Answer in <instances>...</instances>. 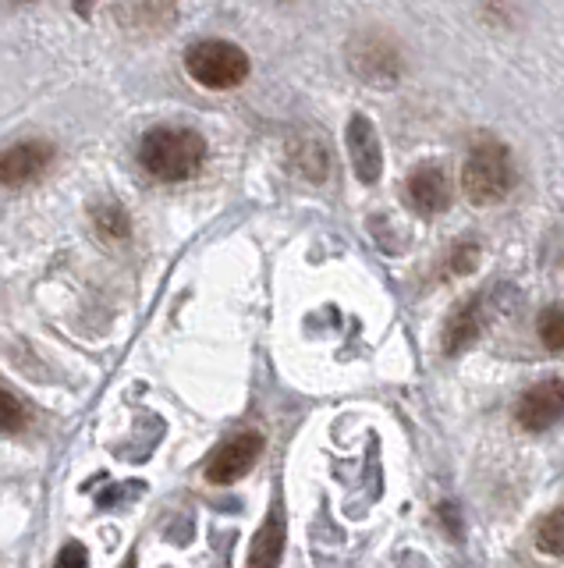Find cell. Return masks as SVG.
I'll return each mask as SVG.
<instances>
[{
	"label": "cell",
	"instance_id": "obj_1",
	"mask_svg": "<svg viewBox=\"0 0 564 568\" xmlns=\"http://www.w3.org/2000/svg\"><path fill=\"white\" fill-rule=\"evenodd\" d=\"M135 160L146 178L161 185H185L199 178L209 160V142L192 124H153L135 146Z\"/></svg>",
	"mask_w": 564,
	"mask_h": 568
},
{
	"label": "cell",
	"instance_id": "obj_2",
	"mask_svg": "<svg viewBox=\"0 0 564 568\" xmlns=\"http://www.w3.org/2000/svg\"><path fill=\"white\" fill-rule=\"evenodd\" d=\"M182 68L188 82H196L206 93H232L253 79L249 50L224 36H199L182 53Z\"/></svg>",
	"mask_w": 564,
	"mask_h": 568
},
{
	"label": "cell",
	"instance_id": "obj_3",
	"mask_svg": "<svg viewBox=\"0 0 564 568\" xmlns=\"http://www.w3.org/2000/svg\"><path fill=\"white\" fill-rule=\"evenodd\" d=\"M458 185H462L472 206H498L515 189V156H511V150L501 139L493 135L475 139L465 153Z\"/></svg>",
	"mask_w": 564,
	"mask_h": 568
},
{
	"label": "cell",
	"instance_id": "obj_4",
	"mask_svg": "<svg viewBox=\"0 0 564 568\" xmlns=\"http://www.w3.org/2000/svg\"><path fill=\"white\" fill-rule=\"evenodd\" d=\"M345 64L348 71L366 85H398L409 71V53L401 40L387 29H359L345 43Z\"/></svg>",
	"mask_w": 564,
	"mask_h": 568
},
{
	"label": "cell",
	"instance_id": "obj_5",
	"mask_svg": "<svg viewBox=\"0 0 564 568\" xmlns=\"http://www.w3.org/2000/svg\"><path fill=\"white\" fill-rule=\"evenodd\" d=\"M58 164V142L43 135H22L0 146V189H32L54 171Z\"/></svg>",
	"mask_w": 564,
	"mask_h": 568
},
{
	"label": "cell",
	"instance_id": "obj_6",
	"mask_svg": "<svg viewBox=\"0 0 564 568\" xmlns=\"http://www.w3.org/2000/svg\"><path fill=\"white\" fill-rule=\"evenodd\" d=\"M564 419V381L546 377L529 384L515 402V423L525 434H546Z\"/></svg>",
	"mask_w": 564,
	"mask_h": 568
},
{
	"label": "cell",
	"instance_id": "obj_7",
	"mask_svg": "<svg viewBox=\"0 0 564 568\" xmlns=\"http://www.w3.org/2000/svg\"><path fill=\"white\" fill-rule=\"evenodd\" d=\"M345 146H348V160L351 171L362 185H377L383 178V142L380 132L369 114L356 111L345 124Z\"/></svg>",
	"mask_w": 564,
	"mask_h": 568
},
{
	"label": "cell",
	"instance_id": "obj_8",
	"mask_svg": "<svg viewBox=\"0 0 564 568\" xmlns=\"http://www.w3.org/2000/svg\"><path fill=\"white\" fill-rule=\"evenodd\" d=\"M114 22L121 32L153 40L164 36L178 22V0H114Z\"/></svg>",
	"mask_w": 564,
	"mask_h": 568
},
{
	"label": "cell",
	"instance_id": "obj_9",
	"mask_svg": "<svg viewBox=\"0 0 564 568\" xmlns=\"http://www.w3.org/2000/svg\"><path fill=\"white\" fill-rule=\"evenodd\" d=\"M404 200L419 213V217H440L448 213L451 200H454V185L451 174L440 164H419L404 178Z\"/></svg>",
	"mask_w": 564,
	"mask_h": 568
},
{
	"label": "cell",
	"instance_id": "obj_10",
	"mask_svg": "<svg viewBox=\"0 0 564 568\" xmlns=\"http://www.w3.org/2000/svg\"><path fill=\"white\" fill-rule=\"evenodd\" d=\"M263 455V434H235V437H227L221 448L209 455L206 462V479L209 484H235V479H242L245 473H249L256 462Z\"/></svg>",
	"mask_w": 564,
	"mask_h": 568
},
{
	"label": "cell",
	"instance_id": "obj_11",
	"mask_svg": "<svg viewBox=\"0 0 564 568\" xmlns=\"http://www.w3.org/2000/svg\"><path fill=\"white\" fill-rule=\"evenodd\" d=\"M486 324H490V298L483 292L462 298L451 310L448 324H444V337H440L444 355H462L465 348H472L483 337Z\"/></svg>",
	"mask_w": 564,
	"mask_h": 568
},
{
	"label": "cell",
	"instance_id": "obj_12",
	"mask_svg": "<svg viewBox=\"0 0 564 568\" xmlns=\"http://www.w3.org/2000/svg\"><path fill=\"white\" fill-rule=\"evenodd\" d=\"M280 555H285V515H280V508H274L256 532L245 568H277Z\"/></svg>",
	"mask_w": 564,
	"mask_h": 568
},
{
	"label": "cell",
	"instance_id": "obj_13",
	"mask_svg": "<svg viewBox=\"0 0 564 568\" xmlns=\"http://www.w3.org/2000/svg\"><path fill=\"white\" fill-rule=\"evenodd\" d=\"M291 160H295V171L306 178V182H327L330 174V150L324 146L320 139H302L298 146L291 150Z\"/></svg>",
	"mask_w": 564,
	"mask_h": 568
},
{
	"label": "cell",
	"instance_id": "obj_14",
	"mask_svg": "<svg viewBox=\"0 0 564 568\" xmlns=\"http://www.w3.org/2000/svg\"><path fill=\"white\" fill-rule=\"evenodd\" d=\"M93 224L103 239H111V242H125L132 235V217H129V210L114 203V200H100L93 206Z\"/></svg>",
	"mask_w": 564,
	"mask_h": 568
},
{
	"label": "cell",
	"instance_id": "obj_15",
	"mask_svg": "<svg viewBox=\"0 0 564 568\" xmlns=\"http://www.w3.org/2000/svg\"><path fill=\"white\" fill-rule=\"evenodd\" d=\"M536 337L546 352H564V302H551L536 316Z\"/></svg>",
	"mask_w": 564,
	"mask_h": 568
},
{
	"label": "cell",
	"instance_id": "obj_16",
	"mask_svg": "<svg viewBox=\"0 0 564 568\" xmlns=\"http://www.w3.org/2000/svg\"><path fill=\"white\" fill-rule=\"evenodd\" d=\"M536 547L551 558H564V505L551 508L536 523Z\"/></svg>",
	"mask_w": 564,
	"mask_h": 568
},
{
	"label": "cell",
	"instance_id": "obj_17",
	"mask_svg": "<svg viewBox=\"0 0 564 568\" xmlns=\"http://www.w3.org/2000/svg\"><path fill=\"white\" fill-rule=\"evenodd\" d=\"M475 263H480V242L475 239H462L448 248V260H444V274L448 277H462V274H472Z\"/></svg>",
	"mask_w": 564,
	"mask_h": 568
},
{
	"label": "cell",
	"instance_id": "obj_18",
	"mask_svg": "<svg viewBox=\"0 0 564 568\" xmlns=\"http://www.w3.org/2000/svg\"><path fill=\"white\" fill-rule=\"evenodd\" d=\"M25 423H29L25 405L14 398L4 384H0V434H19Z\"/></svg>",
	"mask_w": 564,
	"mask_h": 568
},
{
	"label": "cell",
	"instance_id": "obj_19",
	"mask_svg": "<svg viewBox=\"0 0 564 568\" xmlns=\"http://www.w3.org/2000/svg\"><path fill=\"white\" fill-rule=\"evenodd\" d=\"M54 568H85V547L82 544H68L58 555Z\"/></svg>",
	"mask_w": 564,
	"mask_h": 568
},
{
	"label": "cell",
	"instance_id": "obj_20",
	"mask_svg": "<svg viewBox=\"0 0 564 568\" xmlns=\"http://www.w3.org/2000/svg\"><path fill=\"white\" fill-rule=\"evenodd\" d=\"M440 519H444V526H448L451 537H462V511H458L454 501H444V505H440Z\"/></svg>",
	"mask_w": 564,
	"mask_h": 568
},
{
	"label": "cell",
	"instance_id": "obj_21",
	"mask_svg": "<svg viewBox=\"0 0 564 568\" xmlns=\"http://www.w3.org/2000/svg\"><path fill=\"white\" fill-rule=\"evenodd\" d=\"M40 0H0V8H8V11H22V8H37Z\"/></svg>",
	"mask_w": 564,
	"mask_h": 568
},
{
	"label": "cell",
	"instance_id": "obj_22",
	"mask_svg": "<svg viewBox=\"0 0 564 568\" xmlns=\"http://www.w3.org/2000/svg\"><path fill=\"white\" fill-rule=\"evenodd\" d=\"M277 4H285V8H295V4H298V0H277Z\"/></svg>",
	"mask_w": 564,
	"mask_h": 568
},
{
	"label": "cell",
	"instance_id": "obj_23",
	"mask_svg": "<svg viewBox=\"0 0 564 568\" xmlns=\"http://www.w3.org/2000/svg\"><path fill=\"white\" fill-rule=\"evenodd\" d=\"M121 568H135V558H129L125 565H121Z\"/></svg>",
	"mask_w": 564,
	"mask_h": 568
}]
</instances>
